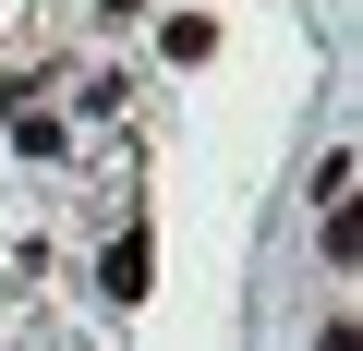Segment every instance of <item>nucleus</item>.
Returning a JSON list of instances; mask_svg holds the SVG:
<instances>
[{
  "instance_id": "1",
  "label": "nucleus",
  "mask_w": 363,
  "mask_h": 351,
  "mask_svg": "<svg viewBox=\"0 0 363 351\" xmlns=\"http://www.w3.org/2000/svg\"><path fill=\"white\" fill-rule=\"evenodd\" d=\"M145 267H157L145 230H121V243H109V303H145Z\"/></svg>"
}]
</instances>
